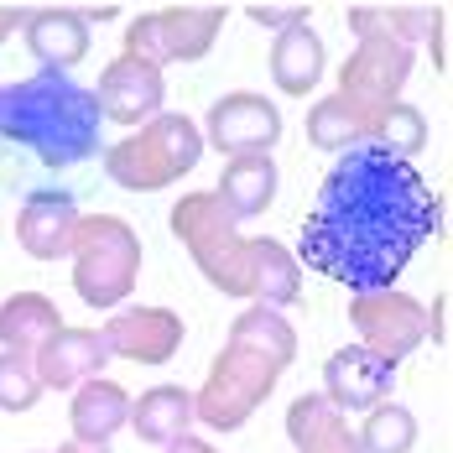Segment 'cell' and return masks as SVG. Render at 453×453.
Segmentation results:
<instances>
[{"label":"cell","mask_w":453,"mask_h":453,"mask_svg":"<svg viewBox=\"0 0 453 453\" xmlns=\"http://www.w3.org/2000/svg\"><path fill=\"white\" fill-rule=\"evenodd\" d=\"M21 37L42 63V73H68L73 63L89 58V16L79 5H42V11H27Z\"/></svg>","instance_id":"2e32d148"},{"label":"cell","mask_w":453,"mask_h":453,"mask_svg":"<svg viewBox=\"0 0 453 453\" xmlns=\"http://www.w3.org/2000/svg\"><path fill=\"white\" fill-rule=\"evenodd\" d=\"M355 438H360V453H411L417 449V417L402 402H380L375 411H365Z\"/></svg>","instance_id":"cb8c5ba5"},{"label":"cell","mask_w":453,"mask_h":453,"mask_svg":"<svg viewBox=\"0 0 453 453\" xmlns=\"http://www.w3.org/2000/svg\"><path fill=\"white\" fill-rule=\"evenodd\" d=\"M68 422H73V443L84 449H110V438L131 422V391L110 375H94L79 386L73 407H68Z\"/></svg>","instance_id":"e0dca14e"},{"label":"cell","mask_w":453,"mask_h":453,"mask_svg":"<svg viewBox=\"0 0 453 453\" xmlns=\"http://www.w3.org/2000/svg\"><path fill=\"white\" fill-rule=\"evenodd\" d=\"M203 449V438H188V433H182V438H173V443H167V453H198Z\"/></svg>","instance_id":"1f68e13d"},{"label":"cell","mask_w":453,"mask_h":453,"mask_svg":"<svg viewBox=\"0 0 453 453\" xmlns=\"http://www.w3.org/2000/svg\"><path fill=\"white\" fill-rule=\"evenodd\" d=\"M438 193L380 146H349L328 167L318 203L297 229V266L344 281L355 292H391L411 256L438 234Z\"/></svg>","instance_id":"6da1fadb"},{"label":"cell","mask_w":453,"mask_h":453,"mask_svg":"<svg viewBox=\"0 0 453 453\" xmlns=\"http://www.w3.org/2000/svg\"><path fill=\"white\" fill-rule=\"evenodd\" d=\"M370 146H380V151H391V157H402L411 162L422 146H427V115L407 104V99H396L380 120H375V131H370Z\"/></svg>","instance_id":"d4e9b609"},{"label":"cell","mask_w":453,"mask_h":453,"mask_svg":"<svg viewBox=\"0 0 453 453\" xmlns=\"http://www.w3.org/2000/svg\"><path fill=\"white\" fill-rule=\"evenodd\" d=\"M427 42H433V68L443 73V68H449V11H433V21H427Z\"/></svg>","instance_id":"f1b7e54d"},{"label":"cell","mask_w":453,"mask_h":453,"mask_svg":"<svg viewBox=\"0 0 453 453\" xmlns=\"http://www.w3.org/2000/svg\"><path fill=\"white\" fill-rule=\"evenodd\" d=\"M58 328H63L58 303L42 292H16L0 303V349H11V355H37L42 339H52Z\"/></svg>","instance_id":"44dd1931"},{"label":"cell","mask_w":453,"mask_h":453,"mask_svg":"<svg viewBox=\"0 0 453 453\" xmlns=\"http://www.w3.org/2000/svg\"><path fill=\"white\" fill-rule=\"evenodd\" d=\"M411 47L391 42V37H360V47L349 52V63H339V89L334 99L349 110V120H355V131L360 141L370 146V131H375V120L402 99L411 79Z\"/></svg>","instance_id":"52a82bcc"},{"label":"cell","mask_w":453,"mask_h":453,"mask_svg":"<svg viewBox=\"0 0 453 453\" xmlns=\"http://www.w3.org/2000/svg\"><path fill=\"white\" fill-rule=\"evenodd\" d=\"M58 453H110V449H84V443H63Z\"/></svg>","instance_id":"d6a6232c"},{"label":"cell","mask_w":453,"mask_h":453,"mask_svg":"<svg viewBox=\"0 0 453 453\" xmlns=\"http://www.w3.org/2000/svg\"><path fill=\"white\" fill-rule=\"evenodd\" d=\"M297 360V328L272 308H245L229 323L225 349L214 355L203 386L193 391V417L209 433H234L266 407L276 380Z\"/></svg>","instance_id":"3957f363"},{"label":"cell","mask_w":453,"mask_h":453,"mask_svg":"<svg viewBox=\"0 0 453 453\" xmlns=\"http://www.w3.org/2000/svg\"><path fill=\"white\" fill-rule=\"evenodd\" d=\"M323 37L313 32V21H292V27H281L272 42V79L276 89L287 94V99H308L318 89V79H323Z\"/></svg>","instance_id":"ac0fdd59"},{"label":"cell","mask_w":453,"mask_h":453,"mask_svg":"<svg viewBox=\"0 0 453 453\" xmlns=\"http://www.w3.org/2000/svg\"><path fill=\"white\" fill-rule=\"evenodd\" d=\"M349 323H355V334H360V349L365 355H375L380 365H396L417 355L422 349V339H427V308L407 297V292H355L349 297Z\"/></svg>","instance_id":"9c48e42d"},{"label":"cell","mask_w":453,"mask_h":453,"mask_svg":"<svg viewBox=\"0 0 453 453\" xmlns=\"http://www.w3.org/2000/svg\"><path fill=\"white\" fill-rule=\"evenodd\" d=\"M162 99H167V79L162 68L141 63V58H115L104 73H99V89H94V104H99V120H115L126 131H141L146 120L162 115Z\"/></svg>","instance_id":"8fae6325"},{"label":"cell","mask_w":453,"mask_h":453,"mask_svg":"<svg viewBox=\"0 0 453 453\" xmlns=\"http://www.w3.org/2000/svg\"><path fill=\"white\" fill-rule=\"evenodd\" d=\"M188 422H193V391L188 386H151L131 402V427H136L141 443L167 449L173 438L188 433Z\"/></svg>","instance_id":"7402d4cb"},{"label":"cell","mask_w":453,"mask_h":453,"mask_svg":"<svg viewBox=\"0 0 453 453\" xmlns=\"http://www.w3.org/2000/svg\"><path fill=\"white\" fill-rule=\"evenodd\" d=\"M37 402H42V386H37L32 355L0 349V411H32Z\"/></svg>","instance_id":"4316f807"},{"label":"cell","mask_w":453,"mask_h":453,"mask_svg":"<svg viewBox=\"0 0 453 453\" xmlns=\"http://www.w3.org/2000/svg\"><path fill=\"white\" fill-rule=\"evenodd\" d=\"M104 339L99 328H79V323H63L52 339H42V349L32 355L37 370V386L42 391H68V386H84L104 370Z\"/></svg>","instance_id":"9a60e30c"},{"label":"cell","mask_w":453,"mask_h":453,"mask_svg":"<svg viewBox=\"0 0 453 453\" xmlns=\"http://www.w3.org/2000/svg\"><path fill=\"white\" fill-rule=\"evenodd\" d=\"M99 339H104L110 360L167 365L182 349V313H173V308H126L99 328Z\"/></svg>","instance_id":"7c38bea8"},{"label":"cell","mask_w":453,"mask_h":453,"mask_svg":"<svg viewBox=\"0 0 453 453\" xmlns=\"http://www.w3.org/2000/svg\"><path fill=\"white\" fill-rule=\"evenodd\" d=\"M281 141V110H276L266 94L234 89L219 94L209 104V120H203V146H214L219 157H272V146Z\"/></svg>","instance_id":"30bf717a"},{"label":"cell","mask_w":453,"mask_h":453,"mask_svg":"<svg viewBox=\"0 0 453 453\" xmlns=\"http://www.w3.org/2000/svg\"><path fill=\"white\" fill-rule=\"evenodd\" d=\"M308 146H318V151H349V146H365L360 131H355V120H349V110L328 94V99H318V104H308Z\"/></svg>","instance_id":"484cf974"},{"label":"cell","mask_w":453,"mask_h":453,"mask_svg":"<svg viewBox=\"0 0 453 453\" xmlns=\"http://www.w3.org/2000/svg\"><path fill=\"white\" fill-rule=\"evenodd\" d=\"M198 453H219V449H214V443H203V449H198Z\"/></svg>","instance_id":"836d02e7"},{"label":"cell","mask_w":453,"mask_h":453,"mask_svg":"<svg viewBox=\"0 0 453 453\" xmlns=\"http://www.w3.org/2000/svg\"><path fill=\"white\" fill-rule=\"evenodd\" d=\"M245 16L250 21H261V27H292V21H313V5H303V0H292V5H266V0H250L245 5Z\"/></svg>","instance_id":"83f0119b"},{"label":"cell","mask_w":453,"mask_h":453,"mask_svg":"<svg viewBox=\"0 0 453 453\" xmlns=\"http://www.w3.org/2000/svg\"><path fill=\"white\" fill-rule=\"evenodd\" d=\"M427 334H433V344H449V292H438V303L427 313Z\"/></svg>","instance_id":"f546056e"},{"label":"cell","mask_w":453,"mask_h":453,"mask_svg":"<svg viewBox=\"0 0 453 453\" xmlns=\"http://www.w3.org/2000/svg\"><path fill=\"white\" fill-rule=\"evenodd\" d=\"M21 21H27V11H21V5H0V42H5Z\"/></svg>","instance_id":"4dcf8cb0"},{"label":"cell","mask_w":453,"mask_h":453,"mask_svg":"<svg viewBox=\"0 0 453 453\" xmlns=\"http://www.w3.org/2000/svg\"><path fill=\"white\" fill-rule=\"evenodd\" d=\"M73 292L89 308H120L141 281V234L120 214H79L73 229Z\"/></svg>","instance_id":"8992f818"},{"label":"cell","mask_w":453,"mask_h":453,"mask_svg":"<svg viewBox=\"0 0 453 453\" xmlns=\"http://www.w3.org/2000/svg\"><path fill=\"white\" fill-rule=\"evenodd\" d=\"M391 386H396V370L380 365L375 355H365L360 344H344L334 349L323 365V402L334 411H375L380 402H391Z\"/></svg>","instance_id":"4fadbf2b"},{"label":"cell","mask_w":453,"mask_h":453,"mask_svg":"<svg viewBox=\"0 0 453 453\" xmlns=\"http://www.w3.org/2000/svg\"><path fill=\"white\" fill-rule=\"evenodd\" d=\"M73 229H79V203L68 188H32L16 214V240L32 261H63L73 250Z\"/></svg>","instance_id":"5bb4252c"},{"label":"cell","mask_w":453,"mask_h":453,"mask_svg":"<svg viewBox=\"0 0 453 453\" xmlns=\"http://www.w3.org/2000/svg\"><path fill=\"white\" fill-rule=\"evenodd\" d=\"M344 21L355 37H391V42L411 47L417 37H427L433 11L427 5H349Z\"/></svg>","instance_id":"603a6c76"},{"label":"cell","mask_w":453,"mask_h":453,"mask_svg":"<svg viewBox=\"0 0 453 453\" xmlns=\"http://www.w3.org/2000/svg\"><path fill=\"white\" fill-rule=\"evenodd\" d=\"M225 5H157L141 11L136 21H126V58H141L151 68L167 63H198L209 58L219 32H225Z\"/></svg>","instance_id":"ba28073f"},{"label":"cell","mask_w":453,"mask_h":453,"mask_svg":"<svg viewBox=\"0 0 453 453\" xmlns=\"http://www.w3.org/2000/svg\"><path fill=\"white\" fill-rule=\"evenodd\" d=\"M99 104L73 73H32L0 89V141L21 146L42 167H84L99 157Z\"/></svg>","instance_id":"277c9868"},{"label":"cell","mask_w":453,"mask_h":453,"mask_svg":"<svg viewBox=\"0 0 453 453\" xmlns=\"http://www.w3.org/2000/svg\"><path fill=\"white\" fill-rule=\"evenodd\" d=\"M203 157V131L193 115L178 110H162L157 120H146L141 131H131L126 141H115L104 151V173L115 188L126 193H157V188H173L182 182Z\"/></svg>","instance_id":"5b68a950"},{"label":"cell","mask_w":453,"mask_h":453,"mask_svg":"<svg viewBox=\"0 0 453 453\" xmlns=\"http://www.w3.org/2000/svg\"><path fill=\"white\" fill-rule=\"evenodd\" d=\"M214 198L234 225L261 219L276 198V162L272 157H229L219 182H214Z\"/></svg>","instance_id":"d6986e66"},{"label":"cell","mask_w":453,"mask_h":453,"mask_svg":"<svg viewBox=\"0 0 453 453\" xmlns=\"http://www.w3.org/2000/svg\"><path fill=\"white\" fill-rule=\"evenodd\" d=\"M287 438L297 453H360V438L344 411H334L318 391L297 396L287 407Z\"/></svg>","instance_id":"ffe728a7"},{"label":"cell","mask_w":453,"mask_h":453,"mask_svg":"<svg viewBox=\"0 0 453 453\" xmlns=\"http://www.w3.org/2000/svg\"><path fill=\"white\" fill-rule=\"evenodd\" d=\"M173 234L214 292L272 313L303 303V266L292 261V250L281 240H245L214 193H182L173 203Z\"/></svg>","instance_id":"7a4b0ae2"}]
</instances>
